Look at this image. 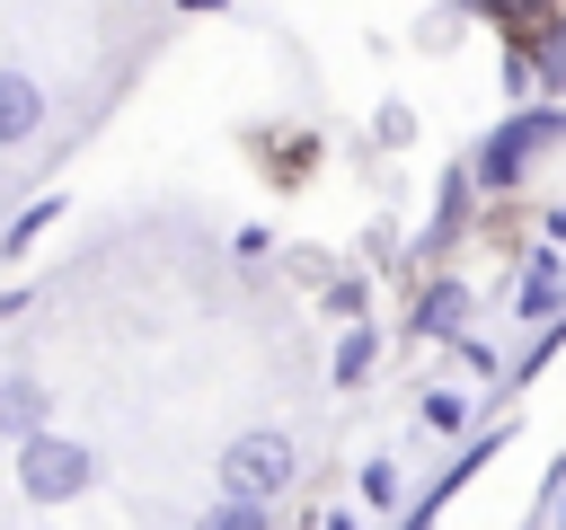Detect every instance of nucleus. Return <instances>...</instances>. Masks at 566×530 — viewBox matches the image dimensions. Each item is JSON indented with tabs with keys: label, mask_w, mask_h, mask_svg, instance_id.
<instances>
[{
	"label": "nucleus",
	"mask_w": 566,
	"mask_h": 530,
	"mask_svg": "<svg viewBox=\"0 0 566 530\" xmlns=\"http://www.w3.org/2000/svg\"><path fill=\"white\" fill-rule=\"evenodd\" d=\"M557 141H566V106L531 97V106H513V115H504V124H495L460 168H469V186H478V194H513V186H522Z\"/></svg>",
	"instance_id": "f257e3e1"
},
{
	"label": "nucleus",
	"mask_w": 566,
	"mask_h": 530,
	"mask_svg": "<svg viewBox=\"0 0 566 530\" xmlns=\"http://www.w3.org/2000/svg\"><path fill=\"white\" fill-rule=\"evenodd\" d=\"M292 477H301V451H292L283 424H248V433L221 442V495L230 504H265L274 512L292 495Z\"/></svg>",
	"instance_id": "f03ea898"
},
{
	"label": "nucleus",
	"mask_w": 566,
	"mask_h": 530,
	"mask_svg": "<svg viewBox=\"0 0 566 530\" xmlns=\"http://www.w3.org/2000/svg\"><path fill=\"white\" fill-rule=\"evenodd\" d=\"M97 486V451L80 442V433H35V442H18V495L27 504H80Z\"/></svg>",
	"instance_id": "7ed1b4c3"
},
{
	"label": "nucleus",
	"mask_w": 566,
	"mask_h": 530,
	"mask_svg": "<svg viewBox=\"0 0 566 530\" xmlns=\"http://www.w3.org/2000/svg\"><path fill=\"white\" fill-rule=\"evenodd\" d=\"M513 318H522L531 336L566 318V256H557V247H531V256H522V283H513Z\"/></svg>",
	"instance_id": "20e7f679"
},
{
	"label": "nucleus",
	"mask_w": 566,
	"mask_h": 530,
	"mask_svg": "<svg viewBox=\"0 0 566 530\" xmlns=\"http://www.w3.org/2000/svg\"><path fill=\"white\" fill-rule=\"evenodd\" d=\"M460 327H469V274H424V292L407 309V336L416 344H451Z\"/></svg>",
	"instance_id": "39448f33"
},
{
	"label": "nucleus",
	"mask_w": 566,
	"mask_h": 530,
	"mask_svg": "<svg viewBox=\"0 0 566 530\" xmlns=\"http://www.w3.org/2000/svg\"><path fill=\"white\" fill-rule=\"evenodd\" d=\"M44 115H53L44 80H35L27 62H0V150H27V141L44 132Z\"/></svg>",
	"instance_id": "423d86ee"
},
{
	"label": "nucleus",
	"mask_w": 566,
	"mask_h": 530,
	"mask_svg": "<svg viewBox=\"0 0 566 530\" xmlns=\"http://www.w3.org/2000/svg\"><path fill=\"white\" fill-rule=\"evenodd\" d=\"M495 451H504V424H486V433H478V442H469V451H460V459H451V468H442V477H433V486H424V495L398 512V530H433V521H442V504H451V495H460V486H469V477H478Z\"/></svg>",
	"instance_id": "0eeeda50"
},
{
	"label": "nucleus",
	"mask_w": 566,
	"mask_h": 530,
	"mask_svg": "<svg viewBox=\"0 0 566 530\" xmlns=\"http://www.w3.org/2000/svg\"><path fill=\"white\" fill-rule=\"evenodd\" d=\"M44 415H53V389H44L35 371H9V380H0V442H35Z\"/></svg>",
	"instance_id": "6e6552de"
},
{
	"label": "nucleus",
	"mask_w": 566,
	"mask_h": 530,
	"mask_svg": "<svg viewBox=\"0 0 566 530\" xmlns=\"http://www.w3.org/2000/svg\"><path fill=\"white\" fill-rule=\"evenodd\" d=\"M469 212H478V186H469V168L451 159V168H442V186H433V230H424V256H433V247H451V230H469Z\"/></svg>",
	"instance_id": "1a4fd4ad"
},
{
	"label": "nucleus",
	"mask_w": 566,
	"mask_h": 530,
	"mask_svg": "<svg viewBox=\"0 0 566 530\" xmlns=\"http://www.w3.org/2000/svg\"><path fill=\"white\" fill-rule=\"evenodd\" d=\"M371 371H380V327L363 318V327H345V336H336V362H327V380H336V389H363Z\"/></svg>",
	"instance_id": "9d476101"
},
{
	"label": "nucleus",
	"mask_w": 566,
	"mask_h": 530,
	"mask_svg": "<svg viewBox=\"0 0 566 530\" xmlns=\"http://www.w3.org/2000/svg\"><path fill=\"white\" fill-rule=\"evenodd\" d=\"M416 424H424V433H442V442H460V433L478 424V398H469V389H424Z\"/></svg>",
	"instance_id": "9b49d317"
},
{
	"label": "nucleus",
	"mask_w": 566,
	"mask_h": 530,
	"mask_svg": "<svg viewBox=\"0 0 566 530\" xmlns=\"http://www.w3.org/2000/svg\"><path fill=\"white\" fill-rule=\"evenodd\" d=\"M354 486H363V504H371V512H407V468H398V451H371Z\"/></svg>",
	"instance_id": "f8f14e48"
},
{
	"label": "nucleus",
	"mask_w": 566,
	"mask_h": 530,
	"mask_svg": "<svg viewBox=\"0 0 566 530\" xmlns=\"http://www.w3.org/2000/svg\"><path fill=\"white\" fill-rule=\"evenodd\" d=\"M371 141H380V150H407V141H416V106H407V97H380V106H371Z\"/></svg>",
	"instance_id": "ddd939ff"
},
{
	"label": "nucleus",
	"mask_w": 566,
	"mask_h": 530,
	"mask_svg": "<svg viewBox=\"0 0 566 530\" xmlns=\"http://www.w3.org/2000/svg\"><path fill=\"white\" fill-rule=\"evenodd\" d=\"M318 309H327V318H345V327H363V309H371V283H363V274H336V283L318 292Z\"/></svg>",
	"instance_id": "4468645a"
},
{
	"label": "nucleus",
	"mask_w": 566,
	"mask_h": 530,
	"mask_svg": "<svg viewBox=\"0 0 566 530\" xmlns=\"http://www.w3.org/2000/svg\"><path fill=\"white\" fill-rule=\"evenodd\" d=\"M195 530H274V512H265V504H230V495H221V504H203V512H195Z\"/></svg>",
	"instance_id": "2eb2a0df"
},
{
	"label": "nucleus",
	"mask_w": 566,
	"mask_h": 530,
	"mask_svg": "<svg viewBox=\"0 0 566 530\" xmlns=\"http://www.w3.org/2000/svg\"><path fill=\"white\" fill-rule=\"evenodd\" d=\"M44 221H53V203H27V212H18V221H9V239H0V247H9V256H27V247H35V230H44Z\"/></svg>",
	"instance_id": "dca6fc26"
},
{
	"label": "nucleus",
	"mask_w": 566,
	"mask_h": 530,
	"mask_svg": "<svg viewBox=\"0 0 566 530\" xmlns=\"http://www.w3.org/2000/svg\"><path fill=\"white\" fill-rule=\"evenodd\" d=\"M451 344H460V371H478V380H486V371H495V353H486V344H478V336H451Z\"/></svg>",
	"instance_id": "f3484780"
},
{
	"label": "nucleus",
	"mask_w": 566,
	"mask_h": 530,
	"mask_svg": "<svg viewBox=\"0 0 566 530\" xmlns=\"http://www.w3.org/2000/svg\"><path fill=\"white\" fill-rule=\"evenodd\" d=\"M539 247H557V256H566V203H548V221H539Z\"/></svg>",
	"instance_id": "a211bd4d"
}]
</instances>
